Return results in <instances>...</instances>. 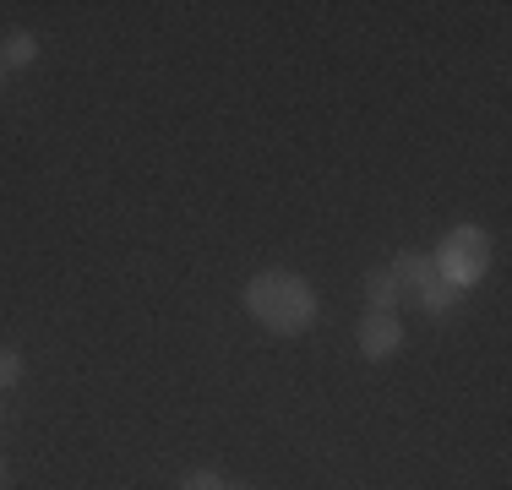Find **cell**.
Returning a JSON list of instances; mask_svg holds the SVG:
<instances>
[{
  "label": "cell",
  "mask_w": 512,
  "mask_h": 490,
  "mask_svg": "<svg viewBox=\"0 0 512 490\" xmlns=\"http://www.w3.org/2000/svg\"><path fill=\"white\" fill-rule=\"evenodd\" d=\"M458 294H463L458 284H447V278L436 273L431 284L420 289V305H425V311H431V316H447V311H453V305H458Z\"/></svg>",
  "instance_id": "5"
},
{
  "label": "cell",
  "mask_w": 512,
  "mask_h": 490,
  "mask_svg": "<svg viewBox=\"0 0 512 490\" xmlns=\"http://www.w3.org/2000/svg\"><path fill=\"white\" fill-rule=\"evenodd\" d=\"M0 490H6V463H0Z\"/></svg>",
  "instance_id": "10"
},
{
  "label": "cell",
  "mask_w": 512,
  "mask_h": 490,
  "mask_svg": "<svg viewBox=\"0 0 512 490\" xmlns=\"http://www.w3.org/2000/svg\"><path fill=\"white\" fill-rule=\"evenodd\" d=\"M0 82H6V66H0Z\"/></svg>",
  "instance_id": "11"
},
{
  "label": "cell",
  "mask_w": 512,
  "mask_h": 490,
  "mask_svg": "<svg viewBox=\"0 0 512 490\" xmlns=\"http://www.w3.org/2000/svg\"><path fill=\"white\" fill-rule=\"evenodd\" d=\"M246 305L267 333H306L316 322V294L289 273H256L246 284Z\"/></svg>",
  "instance_id": "1"
},
{
  "label": "cell",
  "mask_w": 512,
  "mask_h": 490,
  "mask_svg": "<svg viewBox=\"0 0 512 490\" xmlns=\"http://www.w3.org/2000/svg\"><path fill=\"white\" fill-rule=\"evenodd\" d=\"M365 300H371V311H393V305L404 300V294H398V284H393V273H387V267H382V273H371V278H365Z\"/></svg>",
  "instance_id": "7"
},
{
  "label": "cell",
  "mask_w": 512,
  "mask_h": 490,
  "mask_svg": "<svg viewBox=\"0 0 512 490\" xmlns=\"http://www.w3.org/2000/svg\"><path fill=\"white\" fill-rule=\"evenodd\" d=\"M491 267V240L480 235L474 224H458L453 235H447L442 245V256H436V273L447 278V284H458V289H469L474 278Z\"/></svg>",
  "instance_id": "2"
},
{
  "label": "cell",
  "mask_w": 512,
  "mask_h": 490,
  "mask_svg": "<svg viewBox=\"0 0 512 490\" xmlns=\"http://www.w3.org/2000/svg\"><path fill=\"white\" fill-rule=\"evenodd\" d=\"M33 55H39V39H33V33H11V39L0 44V66H6V71L33 66Z\"/></svg>",
  "instance_id": "6"
},
{
  "label": "cell",
  "mask_w": 512,
  "mask_h": 490,
  "mask_svg": "<svg viewBox=\"0 0 512 490\" xmlns=\"http://www.w3.org/2000/svg\"><path fill=\"white\" fill-rule=\"evenodd\" d=\"M22 376V360H17V349H0V387H11Z\"/></svg>",
  "instance_id": "9"
},
{
  "label": "cell",
  "mask_w": 512,
  "mask_h": 490,
  "mask_svg": "<svg viewBox=\"0 0 512 490\" xmlns=\"http://www.w3.org/2000/svg\"><path fill=\"white\" fill-rule=\"evenodd\" d=\"M393 284H398V294H420L425 284L436 278V256H420V251H398L393 256Z\"/></svg>",
  "instance_id": "4"
},
{
  "label": "cell",
  "mask_w": 512,
  "mask_h": 490,
  "mask_svg": "<svg viewBox=\"0 0 512 490\" xmlns=\"http://www.w3.org/2000/svg\"><path fill=\"white\" fill-rule=\"evenodd\" d=\"M180 490H229V485L218 480L213 469H197V474H186V480H180Z\"/></svg>",
  "instance_id": "8"
},
{
  "label": "cell",
  "mask_w": 512,
  "mask_h": 490,
  "mask_svg": "<svg viewBox=\"0 0 512 490\" xmlns=\"http://www.w3.org/2000/svg\"><path fill=\"white\" fill-rule=\"evenodd\" d=\"M398 343H404V327H398L393 311H371L360 322V354L365 360H393Z\"/></svg>",
  "instance_id": "3"
}]
</instances>
